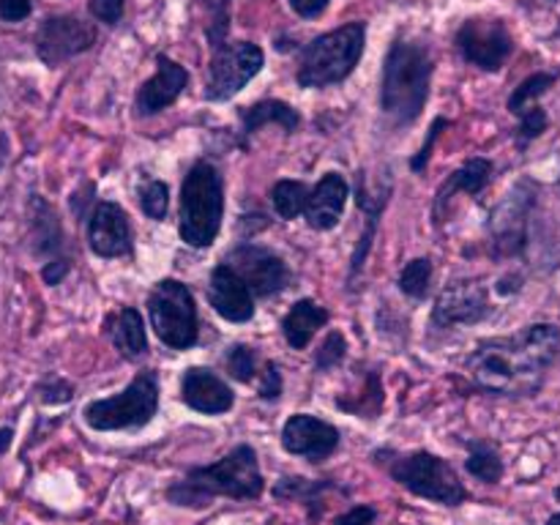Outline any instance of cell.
Here are the masks:
<instances>
[{
	"label": "cell",
	"mask_w": 560,
	"mask_h": 525,
	"mask_svg": "<svg viewBox=\"0 0 560 525\" xmlns=\"http://www.w3.org/2000/svg\"><path fill=\"white\" fill-rule=\"evenodd\" d=\"M560 355V328L536 323L512 337L487 339L465 366L479 388L501 397H534Z\"/></svg>",
	"instance_id": "obj_1"
},
{
	"label": "cell",
	"mask_w": 560,
	"mask_h": 525,
	"mask_svg": "<svg viewBox=\"0 0 560 525\" xmlns=\"http://www.w3.org/2000/svg\"><path fill=\"white\" fill-rule=\"evenodd\" d=\"M262 492V474L252 446H235L219 463L195 468L184 481L167 490V501L175 506L206 509L217 495L235 501H255Z\"/></svg>",
	"instance_id": "obj_2"
},
{
	"label": "cell",
	"mask_w": 560,
	"mask_h": 525,
	"mask_svg": "<svg viewBox=\"0 0 560 525\" xmlns=\"http://www.w3.org/2000/svg\"><path fill=\"white\" fill-rule=\"evenodd\" d=\"M432 55L419 42H397L392 44L383 63L381 82V107L397 126L413 124L427 107L432 80Z\"/></svg>",
	"instance_id": "obj_3"
},
{
	"label": "cell",
	"mask_w": 560,
	"mask_h": 525,
	"mask_svg": "<svg viewBox=\"0 0 560 525\" xmlns=\"http://www.w3.org/2000/svg\"><path fill=\"white\" fill-rule=\"evenodd\" d=\"M224 217L222 175L213 164L197 162L180 186L178 233L189 246H211Z\"/></svg>",
	"instance_id": "obj_4"
},
{
	"label": "cell",
	"mask_w": 560,
	"mask_h": 525,
	"mask_svg": "<svg viewBox=\"0 0 560 525\" xmlns=\"http://www.w3.org/2000/svg\"><path fill=\"white\" fill-rule=\"evenodd\" d=\"M366 44L364 22H348L331 33H323L315 42L306 44L301 52L299 80L301 88H328L348 80L359 66Z\"/></svg>",
	"instance_id": "obj_5"
},
{
	"label": "cell",
	"mask_w": 560,
	"mask_h": 525,
	"mask_svg": "<svg viewBox=\"0 0 560 525\" xmlns=\"http://www.w3.org/2000/svg\"><path fill=\"white\" fill-rule=\"evenodd\" d=\"M159 410V381L156 372L145 370L113 397L96 399L85 408L88 427L98 432L137 430L151 424Z\"/></svg>",
	"instance_id": "obj_6"
},
{
	"label": "cell",
	"mask_w": 560,
	"mask_h": 525,
	"mask_svg": "<svg viewBox=\"0 0 560 525\" xmlns=\"http://www.w3.org/2000/svg\"><path fill=\"white\" fill-rule=\"evenodd\" d=\"M148 317L167 348L186 350L197 342L195 295L178 279H162L148 295Z\"/></svg>",
	"instance_id": "obj_7"
},
{
	"label": "cell",
	"mask_w": 560,
	"mask_h": 525,
	"mask_svg": "<svg viewBox=\"0 0 560 525\" xmlns=\"http://www.w3.org/2000/svg\"><path fill=\"white\" fill-rule=\"evenodd\" d=\"M388 474L410 490L413 495L427 498V501L443 503V506H459L468 498V490L459 481L457 470L443 457L430 452H416L397 457L388 468Z\"/></svg>",
	"instance_id": "obj_8"
},
{
	"label": "cell",
	"mask_w": 560,
	"mask_h": 525,
	"mask_svg": "<svg viewBox=\"0 0 560 525\" xmlns=\"http://www.w3.org/2000/svg\"><path fill=\"white\" fill-rule=\"evenodd\" d=\"M266 63V52L252 42L222 44L213 49L208 63L206 98L208 102H228L235 93L244 91L246 82L257 77Z\"/></svg>",
	"instance_id": "obj_9"
},
{
	"label": "cell",
	"mask_w": 560,
	"mask_h": 525,
	"mask_svg": "<svg viewBox=\"0 0 560 525\" xmlns=\"http://www.w3.org/2000/svg\"><path fill=\"white\" fill-rule=\"evenodd\" d=\"M457 49L468 63L485 71H498L512 55L514 38L503 20L474 16V20L463 22V27L457 31Z\"/></svg>",
	"instance_id": "obj_10"
},
{
	"label": "cell",
	"mask_w": 560,
	"mask_h": 525,
	"mask_svg": "<svg viewBox=\"0 0 560 525\" xmlns=\"http://www.w3.org/2000/svg\"><path fill=\"white\" fill-rule=\"evenodd\" d=\"M96 44V27L71 14L47 16L36 31V52L47 66H60Z\"/></svg>",
	"instance_id": "obj_11"
},
{
	"label": "cell",
	"mask_w": 560,
	"mask_h": 525,
	"mask_svg": "<svg viewBox=\"0 0 560 525\" xmlns=\"http://www.w3.org/2000/svg\"><path fill=\"white\" fill-rule=\"evenodd\" d=\"M224 266L233 268L241 282L252 290V295H273L288 284L290 271L279 255L266 246L241 244L228 252Z\"/></svg>",
	"instance_id": "obj_12"
},
{
	"label": "cell",
	"mask_w": 560,
	"mask_h": 525,
	"mask_svg": "<svg viewBox=\"0 0 560 525\" xmlns=\"http://www.w3.org/2000/svg\"><path fill=\"white\" fill-rule=\"evenodd\" d=\"M534 206V186H514L512 195L492 213V246L498 257H514L528 241V211Z\"/></svg>",
	"instance_id": "obj_13"
},
{
	"label": "cell",
	"mask_w": 560,
	"mask_h": 525,
	"mask_svg": "<svg viewBox=\"0 0 560 525\" xmlns=\"http://www.w3.org/2000/svg\"><path fill=\"white\" fill-rule=\"evenodd\" d=\"M490 315V299L487 288L476 279H459L443 288L438 295L435 310H432V323L438 328L448 326H474Z\"/></svg>",
	"instance_id": "obj_14"
},
{
	"label": "cell",
	"mask_w": 560,
	"mask_h": 525,
	"mask_svg": "<svg viewBox=\"0 0 560 525\" xmlns=\"http://www.w3.org/2000/svg\"><path fill=\"white\" fill-rule=\"evenodd\" d=\"M282 446L284 452L295 454V457L320 463V459L331 457L334 448L339 446V430L328 424V421L315 419L310 413H295L284 424Z\"/></svg>",
	"instance_id": "obj_15"
},
{
	"label": "cell",
	"mask_w": 560,
	"mask_h": 525,
	"mask_svg": "<svg viewBox=\"0 0 560 525\" xmlns=\"http://www.w3.org/2000/svg\"><path fill=\"white\" fill-rule=\"evenodd\" d=\"M88 244L98 257H124L131 252L129 217L118 202H96L88 219Z\"/></svg>",
	"instance_id": "obj_16"
},
{
	"label": "cell",
	"mask_w": 560,
	"mask_h": 525,
	"mask_svg": "<svg viewBox=\"0 0 560 525\" xmlns=\"http://www.w3.org/2000/svg\"><path fill=\"white\" fill-rule=\"evenodd\" d=\"M186 85H189V71L180 63H175V60H170L167 55H156V74L148 82H142V88L137 91V115L148 118V115L162 113L184 93Z\"/></svg>",
	"instance_id": "obj_17"
},
{
	"label": "cell",
	"mask_w": 560,
	"mask_h": 525,
	"mask_svg": "<svg viewBox=\"0 0 560 525\" xmlns=\"http://www.w3.org/2000/svg\"><path fill=\"white\" fill-rule=\"evenodd\" d=\"M180 397L189 405L191 410H200V413L219 416L228 413L235 402V394L222 377L217 375L208 366H189L184 372V381H180Z\"/></svg>",
	"instance_id": "obj_18"
},
{
	"label": "cell",
	"mask_w": 560,
	"mask_h": 525,
	"mask_svg": "<svg viewBox=\"0 0 560 525\" xmlns=\"http://www.w3.org/2000/svg\"><path fill=\"white\" fill-rule=\"evenodd\" d=\"M208 301L213 310L230 323H246L255 315V295L241 282L238 273L219 262L211 271V284H208Z\"/></svg>",
	"instance_id": "obj_19"
},
{
	"label": "cell",
	"mask_w": 560,
	"mask_h": 525,
	"mask_svg": "<svg viewBox=\"0 0 560 525\" xmlns=\"http://www.w3.org/2000/svg\"><path fill=\"white\" fill-rule=\"evenodd\" d=\"M348 180L339 173H326L306 197V222L315 230H334L342 219L345 202H348Z\"/></svg>",
	"instance_id": "obj_20"
},
{
	"label": "cell",
	"mask_w": 560,
	"mask_h": 525,
	"mask_svg": "<svg viewBox=\"0 0 560 525\" xmlns=\"http://www.w3.org/2000/svg\"><path fill=\"white\" fill-rule=\"evenodd\" d=\"M107 331L113 337V345L120 350V355H126L129 361L142 359L148 353V334L142 315L135 306H126L118 315H113L107 320Z\"/></svg>",
	"instance_id": "obj_21"
},
{
	"label": "cell",
	"mask_w": 560,
	"mask_h": 525,
	"mask_svg": "<svg viewBox=\"0 0 560 525\" xmlns=\"http://www.w3.org/2000/svg\"><path fill=\"white\" fill-rule=\"evenodd\" d=\"M266 124H279L288 135H293L301 126L299 109L290 107L288 102H279V98H266V102L249 104V107L241 109V131L244 137L260 131Z\"/></svg>",
	"instance_id": "obj_22"
},
{
	"label": "cell",
	"mask_w": 560,
	"mask_h": 525,
	"mask_svg": "<svg viewBox=\"0 0 560 525\" xmlns=\"http://www.w3.org/2000/svg\"><path fill=\"white\" fill-rule=\"evenodd\" d=\"M328 320V312L323 306H317L312 299L295 301L293 310L284 315L282 320V334L288 339L290 348L301 350L312 342V337L317 334V328H323V323Z\"/></svg>",
	"instance_id": "obj_23"
},
{
	"label": "cell",
	"mask_w": 560,
	"mask_h": 525,
	"mask_svg": "<svg viewBox=\"0 0 560 525\" xmlns=\"http://www.w3.org/2000/svg\"><path fill=\"white\" fill-rule=\"evenodd\" d=\"M492 178V162L490 159H468V162L463 164V167L457 170V173H452V178L446 180V184L441 186V191H438V200H435V217H441L443 206L448 202V197L454 195V191H468V195H479L481 189H485L487 184H490Z\"/></svg>",
	"instance_id": "obj_24"
},
{
	"label": "cell",
	"mask_w": 560,
	"mask_h": 525,
	"mask_svg": "<svg viewBox=\"0 0 560 525\" xmlns=\"http://www.w3.org/2000/svg\"><path fill=\"white\" fill-rule=\"evenodd\" d=\"M465 468H468V474L476 476L479 481L495 485L503 476V459L490 441H474L470 443L468 459H465Z\"/></svg>",
	"instance_id": "obj_25"
},
{
	"label": "cell",
	"mask_w": 560,
	"mask_h": 525,
	"mask_svg": "<svg viewBox=\"0 0 560 525\" xmlns=\"http://www.w3.org/2000/svg\"><path fill=\"white\" fill-rule=\"evenodd\" d=\"M556 80L558 74H552V71H536V74L525 77V80L514 88L512 96H509V113H514L520 118L525 109L534 107V104L556 85Z\"/></svg>",
	"instance_id": "obj_26"
},
{
	"label": "cell",
	"mask_w": 560,
	"mask_h": 525,
	"mask_svg": "<svg viewBox=\"0 0 560 525\" xmlns=\"http://www.w3.org/2000/svg\"><path fill=\"white\" fill-rule=\"evenodd\" d=\"M306 197H310V189H306L301 180H277L271 189V200H273V208H277V213L282 219H295L301 211H304L306 206Z\"/></svg>",
	"instance_id": "obj_27"
},
{
	"label": "cell",
	"mask_w": 560,
	"mask_h": 525,
	"mask_svg": "<svg viewBox=\"0 0 560 525\" xmlns=\"http://www.w3.org/2000/svg\"><path fill=\"white\" fill-rule=\"evenodd\" d=\"M432 279V262L427 257H416L399 273V290L410 299H427Z\"/></svg>",
	"instance_id": "obj_28"
},
{
	"label": "cell",
	"mask_w": 560,
	"mask_h": 525,
	"mask_svg": "<svg viewBox=\"0 0 560 525\" xmlns=\"http://www.w3.org/2000/svg\"><path fill=\"white\" fill-rule=\"evenodd\" d=\"M167 202H170V186L164 180H145L140 186V206L148 213V219L162 222L167 217Z\"/></svg>",
	"instance_id": "obj_29"
},
{
	"label": "cell",
	"mask_w": 560,
	"mask_h": 525,
	"mask_svg": "<svg viewBox=\"0 0 560 525\" xmlns=\"http://www.w3.org/2000/svg\"><path fill=\"white\" fill-rule=\"evenodd\" d=\"M255 350L249 345H233L228 350V372L241 383H249L255 377Z\"/></svg>",
	"instance_id": "obj_30"
},
{
	"label": "cell",
	"mask_w": 560,
	"mask_h": 525,
	"mask_svg": "<svg viewBox=\"0 0 560 525\" xmlns=\"http://www.w3.org/2000/svg\"><path fill=\"white\" fill-rule=\"evenodd\" d=\"M547 124H550V118H547V113L539 107V104H534V107L525 109V113L520 115L517 145L525 148L528 142H534L541 131H547Z\"/></svg>",
	"instance_id": "obj_31"
},
{
	"label": "cell",
	"mask_w": 560,
	"mask_h": 525,
	"mask_svg": "<svg viewBox=\"0 0 560 525\" xmlns=\"http://www.w3.org/2000/svg\"><path fill=\"white\" fill-rule=\"evenodd\" d=\"M328 481H310V479H282L273 490L277 498H301V501H315L323 490H328Z\"/></svg>",
	"instance_id": "obj_32"
},
{
	"label": "cell",
	"mask_w": 560,
	"mask_h": 525,
	"mask_svg": "<svg viewBox=\"0 0 560 525\" xmlns=\"http://www.w3.org/2000/svg\"><path fill=\"white\" fill-rule=\"evenodd\" d=\"M345 350H348V342H345L342 334L328 331V337L323 339L320 350H317V355H315V366L320 372L331 370V366H337L339 361L345 359Z\"/></svg>",
	"instance_id": "obj_33"
},
{
	"label": "cell",
	"mask_w": 560,
	"mask_h": 525,
	"mask_svg": "<svg viewBox=\"0 0 560 525\" xmlns=\"http://www.w3.org/2000/svg\"><path fill=\"white\" fill-rule=\"evenodd\" d=\"M88 9L104 25H118L124 20L126 0H88Z\"/></svg>",
	"instance_id": "obj_34"
},
{
	"label": "cell",
	"mask_w": 560,
	"mask_h": 525,
	"mask_svg": "<svg viewBox=\"0 0 560 525\" xmlns=\"http://www.w3.org/2000/svg\"><path fill=\"white\" fill-rule=\"evenodd\" d=\"M38 397L47 405H60L69 402V399L74 397V388L66 381H60V377H49V381H44L42 386H38Z\"/></svg>",
	"instance_id": "obj_35"
},
{
	"label": "cell",
	"mask_w": 560,
	"mask_h": 525,
	"mask_svg": "<svg viewBox=\"0 0 560 525\" xmlns=\"http://www.w3.org/2000/svg\"><path fill=\"white\" fill-rule=\"evenodd\" d=\"M257 392L262 399L282 397V370H279L277 361H266V372H262Z\"/></svg>",
	"instance_id": "obj_36"
},
{
	"label": "cell",
	"mask_w": 560,
	"mask_h": 525,
	"mask_svg": "<svg viewBox=\"0 0 560 525\" xmlns=\"http://www.w3.org/2000/svg\"><path fill=\"white\" fill-rule=\"evenodd\" d=\"M448 126V120L446 118H438L435 124H432V129H430V135H427V140H424V145H421V151H419V156H413L410 159V170H416V173H421V170H424V164H427V159L432 156V145H435V140H438V135H441L443 129H446Z\"/></svg>",
	"instance_id": "obj_37"
},
{
	"label": "cell",
	"mask_w": 560,
	"mask_h": 525,
	"mask_svg": "<svg viewBox=\"0 0 560 525\" xmlns=\"http://www.w3.org/2000/svg\"><path fill=\"white\" fill-rule=\"evenodd\" d=\"M31 0H0V20L22 22L31 16Z\"/></svg>",
	"instance_id": "obj_38"
},
{
	"label": "cell",
	"mask_w": 560,
	"mask_h": 525,
	"mask_svg": "<svg viewBox=\"0 0 560 525\" xmlns=\"http://www.w3.org/2000/svg\"><path fill=\"white\" fill-rule=\"evenodd\" d=\"M377 512L372 506H353L350 512H345L342 517H337L334 525H372L375 523Z\"/></svg>",
	"instance_id": "obj_39"
},
{
	"label": "cell",
	"mask_w": 560,
	"mask_h": 525,
	"mask_svg": "<svg viewBox=\"0 0 560 525\" xmlns=\"http://www.w3.org/2000/svg\"><path fill=\"white\" fill-rule=\"evenodd\" d=\"M288 3L299 16H304V20H315V16H320L323 11L328 9L331 0H288Z\"/></svg>",
	"instance_id": "obj_40"
},
{
	"label": "cell",
	"mask_w": 560,
	"mask_h": 525,
	"mask_svg": "<svg viewBox=\"0 0 560 525\" xmlns=\"http://www.w3.org/2000/svg\"><path fill=\"white\" fill-rule=\"evenodd\" d=\"M66 273H69V260H63V257H60V260L47 262V266L42 268V277L47 284H58Z\"/></svg>",
	"instance_id": "obj_41"
},
{
	"label": "cell",
	"mask_w": 560,
	"mask_h": 525,
	"mask_svg": "<svg viewBox=\"0 0 560 525\" xmlns=\"http://www.w3.org/2000/svg\"><path fill=\"white\" fill-rule=\"evenodd\" d=\"M11 438H14V432H11L9 427H3V430H0V454L11 446Z\"/></svg>",
	"instance_id": "obj_42"
},
{
	"label": "cell",
	"mask_w": 560,
	"mask_h": 525,
	"mask_svg": "<svg viewBox=\"0 0 560 525\" xmlns=\"http://www.w3.org/2000/svg\"><path fill=\"white\" fill-rule=\"evenodd\" d=\"M545 525H560V512L558 514H552V517L550 520H547V523Z\"/></svg>",
	"instance_id": "obj_43"
},
{
	"label": "cell",
	"mask_w": 560,
	"mask_h": 525,
	"mask_svg": "<svg viewBox=\"0 0 560 525\" xmlns=\"http://www.w3.org/2000/svg\"><path fill=\"white\" fill-rule=\"evenodd\" d=\"M0 164H3V151H0Z\"/></svg>",
	"instance_id": "obj_44"
}]
</instances>
